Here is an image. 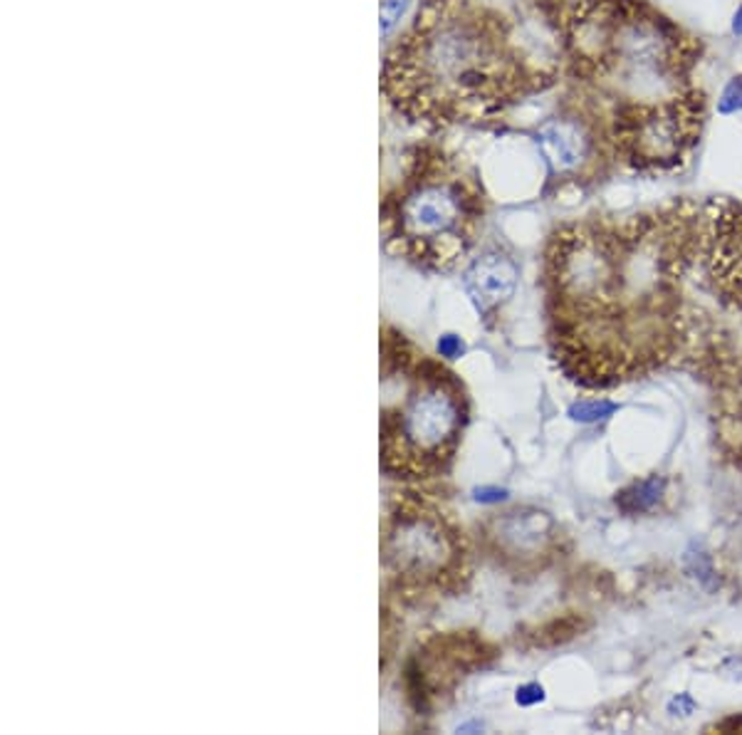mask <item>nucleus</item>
Wrapping results in <instances>:
<instances>
[{
	"label": "nucleus",
	"instance_id": "1",
	"mask_svg": "<svg viewBox=\"0 0 742 735\" xmlns=\"http://www.w3.org/2000/svg\"><path fill=\"white\" fill-rule=\"evenodd\" d=\"M381 375L401 385V399L381 411V468L391 478H435L449 471L465 429L461 381L386 332Z\"/></svg>",
	"mask_w": 742,
	"mask_h": 735
},
{
	"label": "nucleus",
	"instance_id": "2",
	"mask_svg": "<svg viewBox=\"0 0 742 735\" xmlns=\"http://www.w3.org/2000/svg\"><path fill=\"white\" fill-rule=\"evenodd\" d=\"M381 560L404 592L455 590L467 572L463 532L441 508L413 493L391 500L381 532Z\"/></svg>",
	"mask_w": 742,
	"mask_h": 735
},
{
	"label": "nucleus",
	"instance_id": "3",
	"mask_svg": "<svg viewBox=\"0 0 742 735\" xmlns=\"http://www.w3.org/2000/svg\"><path fill=\"white\" fill-rule=\"evenodd\" d=\"M473 198L455 181H421L401 198L396 240L409 260L445 270L471 246Z\"/></svg>",
	"mask_w": 742,
	"mask_h": 735
},
{
	"label": "nucleus",
	"instance_id": "4",
	"mask_svg": "<svg viewBox=\"0 0 742 735\" xmlns=\"http://www.w3.org/2000/svg\"><path fill=\"white\" fill-rule=\"evenodd\" d=\"M622 119L619 139L628 156L646 166H674L700 125L696 102L684 95L660 102H634Z\"/></svg>",
	"mask_w": 742,
	"mask_h": 735
},
{
	"label": "nucleus",
	"instance_id": "5",
	"mask_svg": "<svg viewBox=\"0 0 742 735\" xmlns=\"http://www.w3.org/2000/svg\"><path fill=\"white\" fill-rule=\"evenodd\" d=\"M557 528L550 512L537 508H515L487 520L485 540L497 560L507 568H535L550 558Z\"/></svg>",
	"mask_w": 742,
	"mask_h": 735
},
{
	"label": "nucleus",
	"instance_id": "6",
	"mask_svg": "<svg viewBox=\"0 0 742 735\" xmlns=\"http://www.w3.org/2000/svg\"><path fill=\"white\" fill-rule=\"evenodd\" d=\"M537 144L557 176H577L594 164L599 139L579 117H557L540 127Z\"/></svg>",
	"mask_w": 742,
	"mask_h": 735
},
{
	"label": "nucleus",
	"instance_id": "7",
	"mask_svg": "<svg viewBox=\"0 0 742 735\" xmlns=\"http://www.w3.org/2000/svg\"><path fill=\"white\" fill-rule=\"evenodd\" d=\"M517 278H520V273H517V266L513 260L493 250V253H485L473 260L471 268L465 270L463 283L473 305L483 315H491V312H495L503 302L515 295Z\"/></svg>",
	"mask_w": 742,
	"mask_h": 735
},
{
	"label": "nucleus",
	"instance_id": "8",
	"mask_svg": "<svg viewBox=\"0 0 742 735\" xmlns=\"http://www.w3.org/2000/svg\"><path fill=\"white\" fill-rule=\"evenodd\" d=\"M710 273H713L716 283L728 295H733L742 305V216L740 210H728L713 220L710 228Z\"/></svg>",
	"mask_w": 742,
	"mask_h": 735
},
{
	"label": "nucleus",
	"instance_id": "9",
	"mask_svg": "<svg viewBox=\"0 0 742 735\" xmlns=\"http://www.w3.org/2000/svg\"><path fill=\"white\" fill-rule=\"evenodd\" d=\"M666 488H668V480L664 476H658V473H654V476L634 480L632 486L619 490L614 502H616V508L628 518L648 516V512H654L660 502H664Z\"/></svg>",
	"mask_w": 742,
	"mask_h": 735
},
{
	"label": "nucleus",
	"instance_id": "10",
	"mask_svg": "<svg viewBox=\"0 0 742 735\" xmlns=\"http://www.w3.org/2000/svg\"><path fill=\"white\" fill-rule=\"evenodd\" d=\"M684 568L690 577H693L700 587L708 590V592H716L720 580H718V570L713 565V558L708 555L703 548L693 545L684 558Z\"/></svg>",
	"mask_w": 742,
	"mask_h": 735
},
{
	"label": "nucleus",
	"instance_id": "11",
	"mask_svg": "<svg viewBox=\"0 0 742 735\" xmlns=\"http://www.w3.org/2000/svg\"><path fill=\"white\" fill-rule=\"evenodd\" d=\"M622 409L614 401L609 399H582V401H574L572 407H569L567 417L577 421V424H596V421H604L609 417H614L616 411Z\"/></svg>",
	"mask_w": 742,
	"mask_h": 735
},
{
	"label": "nucleus",
	"instance_id": "12",
	"mask_svg": "<svg viewBox=\"0 0 742 735\" xmlns=\"http://www.w3.org/2000/svg\"><path fill=\"white\" fill-rule=\"evenodd\" d=\"M716 112L720 117L742 115V75H733L720 89L716 99Z\"/></svg>",
	"mask_w": 742,
	"mask_h": 735
},
{
	"label": "nucleus",
	"instance_id": "13",
	"mask_svg": "<svg viewBox=\"0 0 742 735\" xmlns=\"http://www.w3.org/2000/svg\"><path fill=\"white\" fill-rule=\"evenodd\" d=\"M696 709H698V703L693 701V696H690V693H676V696L668 701V713L674 718L693 716Z\"/></svg>",
	"mask_w": 742,
	"mask_h": 735
},
{
	"label": "nucleus",
	"instance_id": "14",
	"mask_svg": "<svg viewBox=\"0 0 742 735\" xmlns=\"http://www.w3.org/2000/svg\"><path fill=\"white\" fill-rule=\"evenodd\" d=\"M515 701L517 706H537V703L545 701V689L540 683H525V687L517 689Z\"/></svg>",
	"mask_w": 742,
	"mask_h": 735
},
{
	"label": "nucleus",
	"instance_id": "15",
	"mask_svg": "<svg viewBox=\"0 0 742 735\" xmlns=\"http://www.w3.org/2000/svg\"><path fill=\"white\" fill-rule=\"evenodd\" d=\"M439 355L445 359H459L465 355V342L459 335H443L439 339Z\"/></svg>",
	"mask_w": 742,
	"mask_h": 735
},
{
	"label": "nucleus",
	"instance_id": "16",
	"mask_svg": "<svg viewBox=\"0 0 742 735\" xmlns=\"http://www.w3.org/2000/svg\"><path fill=\"white\" fill-rule=\"evenodd\" d=\"M409 3H411V0H386L384 8H381V20H384L381 28H384V33L396 23V20L401 18V13H404L406 8H409Z\"/></svg>",
	"mask_w": 742,
	"mask_h": 735
},
{
	"label": "nucleus",
	"instance_id": "17",
	"mask_svg": "<svg viewBox=\"0 0 742 735\" xmlns=\"http://www.w3.org/2000/svg\"><path fill=\"white\" fill-rule=\"evenodd\" d=\"M473 498L477 502H501L507 498V490L497 488V486H483V488L473 490Z\"/></svg>",
	"mask_w": 742,
	"mask_h": 735
},
{
	"label": "nucleus",
	"instance_id": "18",
	"mask_svg": "<svg viewBox=\"0 0 742 735\" xmlns=\"http://www.w3.org/2000/svg\"><path fill=\"white\" fill-rule=\"evenodd\" d=\"M730 33H733V37L742 40V3L733 10V15H730Z\"/></svg>",
	"mask_w": 742,
	"mask_h": 735
}]
</instances>
